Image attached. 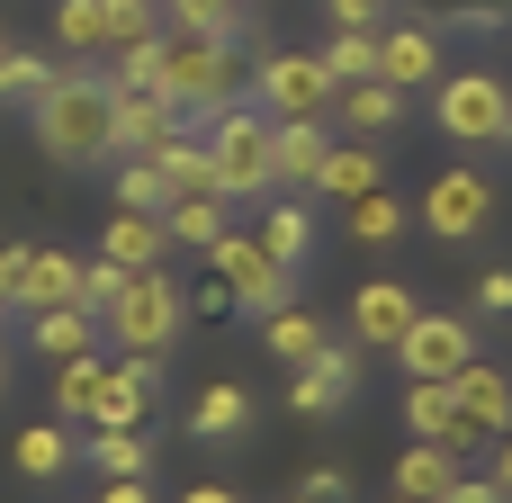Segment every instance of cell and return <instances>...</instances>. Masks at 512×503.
Listing matches in <instances>:
<instances>
[{
	"label": "cell",
	"instance_id": "obj_1",
	"mask_svg": "<svg viewBox=\"0 0 512 503\" xmlns=\"http://www.w3.org/2000/svg\"><path fill=\"white\" fill-rule=\"evenodd\" d=\"M108 108H117V81L108 72H54L45 99L27 108V126H36V144L63 171H90V162H108Z\"/></svg>",
	"mask_w": 512,
	"mask_h": 503
},
{
	"label": "cell",
	"instance_id": "obj_2",
	"mask_svg": "<svg viewBox=\"0 0 512 503\" xmlns=\"http://www.w3.org/2000/svg\"><path fill=\"white\" fill-rule=\"evenodd\" d=\"M207 153H216V189H225V207H261V198H279V180H270V108H261V99H225V108H207Z\"/></svg>",
	"mask_w": 512,
	"mask_h": 503
},
{
	"label": "cell",
	"instance_id": "obj_3",
	"mask_svg": "<svg viewBox=\"0 0 512 503\" xmlns=\"http://www.w3.org/2000/svg\"><path fill=\"white\" fill-rule=\"evenodd\" d=\"M162 90L207 126V108L225 99H252V63L243 45H207V36H162Z\"/></svg>",
	"mask_w": 512,
	"mask_h": 503
},
{
	"label": "cell",
	"instance_id": "obj_4",
	"mask_svg": "<svg viewBox=\"0 0 512 503\" xmlns=\"http://www.w3.org/2000/svg\"><path fill=\"white\" fill-rule=\"evenodd\" d=\"M99 333L117 342V351H171L180 333H189V297H180V279L171 270H126V297L99 315Z\"/></svg>",
	"mask_w": 512,
	"mask_h": 503
},
{
	"label": "cell",
	"instance_id": "obj_5",
	"mask_svg": "<svg viewBox=\"0 0 512 503\" xmlns=\"http://www.w3.org/2000/svg\"><path fill=\"white\" fill-rule=\"evenodd\" d=\"M432 126L450 135V144H504L512 135V90L504 72H441V90H432Z\"/></svg>",
	"mask_w": 512,
	"mask_h": 503
},
{
	"label": "cell",
	"instance_id": "obj_6",
	"mask_svg": "<svg viewBox=\"0 0 512 503\" xmlns=\"http://www.w3.org/2000/svg\"><path fill=\"white\" fill-rule=\"evenodd\" d=\"M333 72H324V54L315 45H270V54H252V99L270 108V117H333Z\"/></svg>",
	"mask_w": 512,
	"mask_h": 503
},
{
	"label": "cell",
	"instance_id": "obj_7",
	"mask_svg": "<svg viewBox=\"0 0 512 503\" xmlns=\"http://www.w3.org/2000/svg\"><path fill=\"white\" fill-rule=\"evenodd\" d=\"M207 261H216V279H225L234 315H252V324H261V315H279V306L297 297V270H288V261H270V252H261V234H234V225H225V234L207 243Z\"/></svg>",
	"mask_w": 512,
	"mask_h": 503
},
{
	"label": "cell",
	"instance_id": "obj_8",
	"mask_svg": "<svg viewBox=\"0 0 512 503\" xmlns=\"http://www.w3.org/2000/svg\"><path fill=\"white\" fill-rule=\"evenodd\" d=\"M495 180L477 171V162H450V171H432V189H423V207H414V225L432 234V243H477L486 225H495Z\"/></svg>",
	"mask_w": 512,
	"mask_h": 503
},
{
	"label": "cell",
	"instance_id": "obj_9",
	"mask_svg": "<svg viewBox=\"0 0 512 503\" xmlns=\"http://www.w3.org/2000/svg\"><path fill=\"white\" fill-rule=\"evenodd\" d=\"M198 117L171 99V90H117V108H108V162H153L171 135H189ZM207 135V126H198Z\"/></svg>",
	"mask_w": 512,
	"mask_h": 503
},
{
	"label": "cell",
	"instance_id": "obj_10",
	"mask_svg": "<svg viewBox=\"0 0 512 503\" xmlns=\"http://www.w3.org/2000/svg\"><path fill=\"white\" fill-rule=\"evenodd\" d=\"M387 360H396L405 378H459V369L477 360V315H432V306H423Z\"/></svg>",
	"mask_w": 512,
	"mask_h": 503
},
{
	"label": "cell",
	"instance_id": "obj_11",
	"mask_svg": "<svg viewBox=\"0 0 512 503\" xmlns=\"http://www.w3.org/2000/svg\"><path fill=\"white\" fill-rule=\"evenodd\" d=\"M441 72H450V45H441V27L432 18H387L378 27V81H396V90H441Z\"/></svg>",
	"mask_w": 512,
	"mask_h": 503
},
{
	"label": "cell",
	"instance_id": "obj_12",
	"mask_svg": "<svg viewBox=\"0 0 512 503\" xmlns=\"http://www.w3.org/2000/svg\"><path fill=\"white\" fill-rule=\"evenodd\" d=\"M360 396V342H324L306 369H288V414L297 423H333Z\"/></svg>",
	"mask_w": 512,
	"mask_h": 503
},
{
	"label": "cell",
	"instance_id": "obj_13",
	"mask_svg": "<svg viewBox=\"0 0 512 503\" xmlns=\"http://www.w3.org/2000/svg\"><path fill=\"white\" fill-rule=\"evenodd\" d=\"M324 153H333V117H270V180L279 189H315V171H324Z\"/></svg>",
	"mask_w": 512,
	"mask_h": 503
},
{
	"label": "cell",
	"instance_id": "obj_14",
	"mask_svg": "<svg viewBox=\"0 0 512 503\" xmlns=\"http://www.w3.org/2000/svg\"><path fill=\"white\" fill-rule=\"evenodd\" d=\"M414 315H423V297H414L405 279H360V297H351V342H360V351H396Z\"/></svg>",
	"mask_w": 512,
	"mask_h": 503
},
{
	"label": "cell",
	"instance_id": "obj_15",
	"mask_svg": "<svg viewBox=\"0 0 512 503\" xmlns=\"http://www.w3.org/2000/svg\"><path fill=\"white\" fill-rule=\"evenodd\" d=\"M405 117H414V90H396V81H342V90H333V126H351V135H369V144L396 135Z\"/></svg>",
	"mask_w": 512,
	"mask_h": 503
},
{
	"label": "cell",
	"instance_id": "obj_16",
	"mask_svg": "<svg viewBox=\"0 0 512 503\" xmlns=\"http://www.w3.org/2000/svg\"><path fill=\"white\" fill-rule=\"evenodd\" d=\"M369 189H387V153H378L369 135H351V144H333V153H324V171H315V189H306V198L351 207V198H369Z\"/></svg>",
	"mask_w": 512,
	"mask_h": 503
},
{
	"label": "cell",
	"instance_id": "obj_17",
	"mask_svg": "<svg viewBox=\"0 0 512 503\" xmlns=\"http://www.w3.org/2000/svg\"><path fill=\"white\" fill-rule=\"evenodd\" d=\"M18 324H27V351H36V360H81V351L108 342L90 306H27Z\"/></svg>",
	"mask_w": 512,
	"mask_h": 503
},
{
	"label": "cell",
	"instance_id": "obj_18",
	"mask_svg": "<svg viewBox=\"0 0 512 503\" xmlns=\"http://www.w3.org/2000/svg\"><path fill=\"white\" fill-rule=\"evenodd\" d=\"M450 405H459L468 423H486V432H512V369L477 351V360H468V369L450 378Z\"/></svg>",
	"mask_w": 512,
	"mask_h": 503
},
{
	"label": "cell",
	"instance_id": "obj_19",
	"mask_svg": "<svg viewBox=\"0 0 512 503\" xmlns=\"http://www.w3.org/2000/svg\"><path fill=\"white\" fill-rule=\"evenodd\" d=\"M252 234H261V252H270V261H288V270H306V261H315V243H324V225H315V207H306V198H261V225H252Z\"/></svg>",
	"mask_w": 512,
	"mask_h": 503
},
{
	"label": "cell",
	"instance_id": "obj_20",
	"mask_svg": "<svg viewBox=\"0 0 512 503\" xmlns=\"http://www.w3.org/2000/svg\"><path fill=\"white\" fill-rule=\"evenodd\" d=\"M342 234H351L360 252H396V243L414 234V207H405L396 189H369V198H351V207H342Z\"/></svg>",
	"mask_w": 512,
	"mask_h": 503
},
{
	"label": "cell",
	"instance_id": "obj_21",
	"mask_svg": "<svg viewBox=\"0 0 512 503\" xmlns=\"http://www.w3.org/2000/svg\"><path fill=\"white\" fill-rule=\"evenodd\" d=\"M162 252H171V225L135 216V207H117L108 234H99V261H117V270H162Z\"/></svg>",
	"mask_w": 512,
	"mask_h": 503
},
{
	"label": "cell",
	"instance_id": "obj_22",
	"mask_svg": "<svg viewBox=\"0 0 512 503\" xmlns=\"http://www.w3.org/2000/svg\"><path fill=\"white\" fill-rule=\"evenodd\" d=\"M9 459H18L27 486H54V477L81 468V441H72V423H27V432L9 441Z\"/></svg>",
	"mask_w": 512,
	"mask_h": 503
},
{
	"label": "cell",
	"instance_id": "obj_23",
	"mask_svg": "<svg viewBox=\"0 0 512 503\" xmlns=\"http://www.w3.org/2000/svg\"><path fill=\"white\" fill-rule=\"evenodd\" d=\"M171 36H207V45H243L252 36V0H162Z\"/></svg>",
	"mask_w": 512,
	"mask_h": 503
},
{
	"label": "cell",
	"instance_id": "obj_24",
	"mask_svg": "<svg viewBox=\"0 0 512 503\" xmlns=\"http://www.w3.org/2000/svg\"><path fill=\"white\" fill-rule=\"evenodd\" d=\"M27 306H81V252L27 243V288H18V315H27Z\"/></svg>",
	"mask_w": 512,
	"mask_h": 503
},
{
	"label": "cell",
	"instance_id": "obj_25",
	"mask_svg": "<svg viewBox=\"0 0 512 503\" xmlns=\"http://www.w3.org/2000/svg\"><path fill=\"white\" fill-rule=\"evenodd\" d=\"M99 396H108V360H99V351H81V360H54V423H81V432H90Z\"/></svg>",
	"mask_w": 512,
	"mask_h": 503
},
{
	"label": "cell",
	"instance_id": "obj_26",
	"mask_svg": "<svg viewBox=\"0 0 512 503\" xmlns=\"http://www.w3.org/2000/svg\"><path fill=\"white\" fill-rule=\"evenodd\" d=\"M252 432V396L234 387V378H216V387H198V405H189V441H243Z\"/></svg>",
	"mask_w": 512,
	"mask_h": 503
},
{
	"label": "cell",
	"instance_id": "obj_27",
	"mask_svg": "<svg viewBox=\"0 0 512 503\" xmlns=\"http://www.w3.org/2000/svg\"><path fill=\"white\" fill-rule=\"evenodd\" d=\"M81 468L90 477H153V432L126 423V432H81Z\"/></svg>",
	"mask_w": 512,
	"mask_h": 503
},
{
	"label": "cell",
	"instance_id": "obj_28",
	"mask_svg": "<svg viewBox=\"0 0 512 503\" xmlns=\"http://www.w3.org/2000/svg\"><path fill=\"white\" fill-rule=\"evenodd\" d=\"M153 162H162L171 198H225V189H216V153H207V135H198V126H189V135H171Z\"/></svg>",
	"mask_w": 512,
	"mask_h": 503
},
{
	"label": "cell",
	"instance_id": "obj_29",
	"mask_svg": "<svg viewBox=\"0 0 512 503\" xmlns=\"http://www.w3.org/2000/svg\"><path fill=\"white\" fill-rule=\"evenodd\" d=\"M261 342H270V360H279V369H306V360H315L333 333H324V315H306V306L288 297L279 315H261Z\"/></svg>",
	"mask_w": 512,
	"mask_h": 503
},
{
	"label": "cell",
	"instance_id": "obj_30",
	"mask_svg": "<svg viewBox=\"0 0 512 503\" xmlns=\"http://www.w3.org/2000/svg\"><path fill=\"white\" fill-rule=\"evenodd\" d=\"M450 477H459V459L432 450V441H414V450L396 459V495H414V503H441V495H450Z\"/></svg>",
	"mask_w": 512,
	"mask_h": 503
},
{
	"label": "cell",
	"instance_id": "obj_31",
	"mask_svg": "<svg viewBox=\"0 0 512 503\" xmlns=\"http://www.w3.org/2000/svg\"><path fill=\"white\" fill-rule=\"evenodd\" d=\"M315 54H324L333 81H378V27H333Z\"/></svg>",
	"mask_w": 512,
	"mask_h": 503
},
{
	"label": "cell",
	"instance_id": "obj_32",
	"mask_svg": "<svg viewBox=\"0 0 512 503\" xmlns=\"http://www.w3.org/2000/svg\"><path fill=\"white\" fill-rule=\"evenodd\" d=\"M117 207H135V216H171L180 198H171L162 162H117Z\"/></svg>",
	"mask_w": 512,
	"mask_h": 503
},
{
	"label": "cell",
	"instance_id": "obj_33",
	"mask_svg": "<svg viewBox=\"0 0 512 503\" xmlns=\"http://www.w3.org/2000/svg\"><path fill=\"white\" fill-rule=\"evenodd\" d=\"M162 225H171V252H207V243L225 234V198H180Z\"/></svg>",
	"mask_w": 512,
	"mask_h": 503
},
{
	"label": "cell",
	"instance_id": "obj_34",
	"mask_svg": "<svg viewBox=\"0 0 512 503\" xmlns=\"http://www.w3.org/2000/svg\"><path fill=\"white\" fill-rule=\"evenodd\" d=\"M54 45L108 54V0H54Z\"/></svg>",
	"mask_w": 512,
	"mask_h": 503
},
{
	"label": "cell",
	"instance_id": "obj_35",
	"mask_svg": "<svg viewBox=\"0 0 512 503\" xmlns=\"http://www.w3.org/2000/svg\"><path fill=\"white\" fill-rule=\"evenodd\" d=\"M171 27H162V0H108V54H126V45H162Z\"/></svg>",
	"mask_w": 512,
	"mask_h": 503
},
{
	"label": "cell",
	"instance_id": "obj_36",
	"mask_svg": "<svg viewBox=\"0 0 512 503\" xmlns=\"http://www.w3.org/2000/svg\"><path fill=\"white\" fill-rule=\"evenodd\" d=\"M54 72H63V63H45V54H18V45H9V54H0V108H36Z\"/></svg>",
	"mask_w": 512,
	"mask_h": 503
},
{
	"label": "cell",
	"instance_id": "obj_37",
	"mask_svg": "<svg viewBox=\"0 0 512 503\" xmlns=\"http://www.w3.org/2000/svg\"><path fill=\"white\" fill-rule=\"evenodd\" d=\"M117 297H126V270H117V261H99V252H90V261H81V306H90V315H108V306H117Z\"/></svg>",
	"mask_w": 512,
	"mask_h": 503
},
{
	"label": "cell",
	"instance_id": "obj_38",
	"mask_svg": "<svg viewBox=\"0 0 512 503\" xmlns=\"http://www.w3.org/2000/svg\"><path fill=\"white\" fill-rule=\"evenodd\" d=\"M108 81H117V90H162V45H126Z\"/></svg>",
	"mask_w": 512,
	"mask_h": 503
},
{
	"label": "cell",
	"instance_id": "obj_39",
	"mask_svg": "<svg viewBox=\"0 0 512 503\" xmlns=\"http://www.w3.org/2000/svg\"><path fill=\"white\" fill-rule=\"evenodd\" d=\"M468 315H477V324H504L512 315V270H486V279H477V306H468Z\"/></svg>",
	"mask_w": 512,
	"mask_h": 503
},
{
	"label": "cell",
	"instance_id": "obj_40",
	"mask_svg": "<svg viewBox=\"0 0 512 503\" xmlns=\"http://www.w3.org/2000/svg\"><path fill=\"white\" fill-rule=\"evenodd\" d=\"M324 18H333V27H387L396 0H324Z\"/></svg>",
	"mask_w": 512,
	"mask_h": 503
},
{
	"label": "cell",
	"instance_id": "obj_41",
	"mask_svg": "<svg viewBox=\"0 0 512 503\" xmlns=\"http://www.w3.org/2000/svg\"><path fill=\"white\" fill-rule=\"evenodd\" d=\"M297 495H306V503H351V477H342V468H306Z\"/></svg>",
	"mask_w": 512,
	"mask_h": 503
},
{
	"label": "cell",
	"instance_id": "obj_42",
	"mask_svg": "<svg viewBox=\"0 0 512 503\" xmlns=\"http://www.w3.org/2000/svg\"><path fill=\"white\" fill-rule=\"evenodd\" d=\"M441 503H512L504 486H495V477H477V468H459V477H450V495Z\"/></svg>",
	"mask_w": 512,
	"mask_h": 503
},
{
	"label": "cell",
	"instance_id": "obj_43",
	"mask_svg": "<svg viewBox=\"0 0 512 503\" xmlns=\"http://www.w3.org/2000/svg\"><path fill=\"white\" fill-rule=\"evenodd\" d=\"M18 288H27V243H0V306L18 315Z\"/></svg>",
	"mask_w": 512,
	"mask_h": 503
},
{
	"label": "cell",
	"instance_id": "obj_44",
	"mask_svg": "<svg viewBox=\"0 0 512 503\" xmlns=\"http://www.w3.org/2000/svg\"><path fill=\"white\" fill-rule=\"evenodd\" d=\"M99 503H153L144 477H99Z\"/></svg>",
	"mask_w": 512,
	"mask_h": 503
},
{
	"label": "cell",
	"instance_id": "obj_45",
	"mask_svg": "<svg viewBox=\"0 0 512 503\" xmlns=\"http://www.w3.org/2000/svg\"><path fill=\"white\" fill-rule=\"evenodd\" d=\"M486 477L512 495V432H495V450H486Z\"/></svg>",
	"mask_w": 512,
	"mask_h": 503
},
{
	"label": "cell",
	"instance_id": "obj_46",
	"mask_svg": "<svg viewBox=\"0 0 512 503\" xmlns=\"http://www.w3.org/2000/svg\"><path fill=\"white\" fill-rule=\"evenodd\" d=\"M189 315H234V297H225V279H207V288L189 297Z\"/></svg>",
	"mask_w": 512,
	"mask_h": 503
},
{
	"label": "cell",
	"instance_id": "obj_47",
	"mask_svg": "<svg viewBox=\"0 0 512 503\" xmlns=\"http://www.w3.org/2000/svg\"><path fill=\"white\" fill-rule=\"evenodd\" d=\"M180 503H243V495H234V486H216V477H207V486H189V495H180Z\"/></svg>",
	"mask_w": 512,
	"mask_h": 503
},
{
	"label": "cell",
	"instance_id": "obj_48",
	"mask_svg": "<svg viewBox=\"0 0 512 503\" xmlns=\"http://www.w3.org/2000/svg\"><path fill=\"white\" fill-rule=\"evenodd\" d=\"M0 405H9V351H0Z\"/></svg>",
	"mask_w": 512,
	"mask_h": 503
},
{
	"label": "cell",
	"instance_id": "obj_49",
	"mask_svg": "<svg viewBox=\"0 0 512 503\" xmlns=\"http://www.w3.org/2000/svg\"><path fill=\"white\" fill-rule=\"evenodd\" d=\"M0 333H9V306H0Z\"/></svg>",
	"mask_w": 512,
	"mask_h": 503
},
{
	"label": "cell",
	"instance_id": "obj_50",
	"mask_svg": "<svg viewBox=\"0 0 512 503\" xmlns=\"http://www.w3.org/2000/svg\"><path fill=\"white\" fill-rule=\"evenodd\" d=\"M387 503H414V495H387Z\"/></svg>",
	"mask_w": 512,
	"mask_h": 503
},
{
	"label": "cell",
	"instance_id": "obj_51",
	"mask_svg": "<svg viewBox=\"0 0 512 503\" xmlns=\"http://www.w3.org/2000/svg\"><path fill=\"white\" fill-rule=\"evenodd\" d=\"M0 54H9V36H0Z\"/></svg>",
	"mask_w": 512,
	"mask_h": 503
},
{
	"label": "cell",
	"instance_id": "obj_52",
	"mask_svg": "<svg viewBox=\"0 0 512 503\" xmlns=\"http://www.w3.org/2000/svg\"><path fill=\"white\" fill-rule=\"evenodd\" d=\"M288 503H306V495H288Z\"/></svg>",
	"mask_w": 512,
	"mask_h": 503
},
{
	"label": "cell",
	"instance_id": "obj_53",
	"mask_svg": "<svg viewBox=\"0 0 512 503\" xmlns=\"http://www.w3.org/2000/svg\"><path fill=\"white\" fill-rule=\"evenodd\" d=\"M504 144H512V135H504Z\"/></svg>",
	"mask_w": 512,
	"mask_h": 503
}]
</instances>
